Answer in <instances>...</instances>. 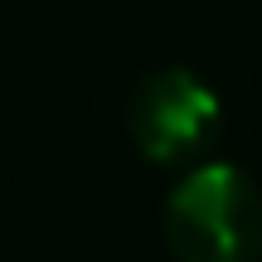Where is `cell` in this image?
<instances>
[{
	"instance_id": "obj_1",
	"label": "cell",
	"mask_w": 262,
	"mask_h": 262,
	"mask_svg": "<svg viewBox=\"0 0 262 262\" xmlns=\"http://www.w3.org/2000/svg\"><path fill=\"white\" fill-rule=\"evenodd\" d=\"M165 243L180 262H257L262 194L238 165H199L165 204Z\"/></svg>"
},
{
	"instance_id": "obj_2",
	"label": "cell",
	"mask_w": 262,
	"mask_h": 262,
	"mask_svg": "<svg viewBox=\"0 0 262 262\" xmlns=\"http://www.w3.org/2000/svg\"><path fill=\"white\" fill-rule=\"evenodd\" d=\"M219 131V97L189 68H160L131 97V136L150 160H189Z\"/></svg>"
}]
</instances>
